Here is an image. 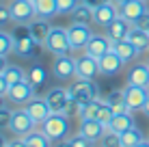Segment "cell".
Returning <instances> with one entry per match:
<instances>
[{
  "label": "cell",
  "mask_w": 149,
  "mask_h": 147,
  "mask_svg": "<svg viewBox=\"0 0 149 147\" xmlns=\"http://www.w3.org/2000/svg\"><path fill=\"white\" fill-rule=\"evenodd\" d=\"M45 134L50 136L52 141H63L71 136V125H69V117L63 113H52L43 123L39 125Z\"/></svg>",
  "instance_id": "1"
},
{
  "label": "cell",
  "mask_w": 149,
  "mask_h": 147,
  "mask_svg": "<svg viewBox=\"0 0 149 147\" xmlns=\"http://www.w3.org/2000/svg\"><path fill=\"white\" fill-rule=\"evenodd\" d=\"M43 45H45V52H50L52 56H63V54H69L74 50L69 41V33L63 26H52Z\"/></svg>",
  "instance_id": "2"
},
{
  "label": "cell",
  "mask_w": 149,
  "mask_h": 147,
  "mask_svg": "<svg viewBox=\"0 0 149 147\" xmlns=\"http://www.w3.org/2000/svg\"><path fill=\"white\" fill-rule=\"evenodd\" d=\"M67 89H69V93L80 102V106L91 102V100H95V98H100V87L95 84V78H80L78 76Z\"/></svg>",
  "instance_id": "3"
},
{
  "label": "cell",
  "mask_w": 149,
  "mask_h": 147,
  "mask_svg": "<svg viewBox=\"0 0 149 147\" xmlns=\"http://www.w3.org/2000/svg\"><path fill=\"white\" fill-rule=\"evenodd\" d=\"M52 76L61 82L78 78V67H76V56L63 54V56H54L52 61Z\"/></svg>",
  "instance_id": "4"
},
{
  "label": "cell",
  "mask_w": 149,
  "mask_h": 147,
  "mask_svg": "<svg viewBox=\"0 0 149 147\" xmlns=\"http://www.w3.org/2000/svg\"><path fill=\"white\" fill-rule=\"evenodd\" d=\"M35 95H37V87H35L28 78L22 80V82H17V84H11L9 91H7V100L11 104H17V106H26Z\"/></svg>",
  "instance_id": "5"
},
{
  "label": "cell",
  "mask_w": 149,
  "mask_h": 147,
  "mask_svg": "<svg viewBox=\"0 0 149 147\" xmlns=\"http://www.w3.org/2000/svg\"><path fill=\"white\" fill-rule=\"evenodd\" d=\"M39 125L33 121V117L26 113V108H15L13 110V119H11V125H9V130L15 134V136H26L28 132H33V130H37Z\"/></svg>",
  "instance_id": "6"
},
{
  "label": "cell",
  "mask_w": 149,
  "mask_h": 147,
  "mask_svg": "<svg viewBox=\"0 0 149 147\" xmlns=\"http://www.w3.org/2000/svg\"><path fill=\"white\" fill-rule=\"evenodd\" d=\"M11 15L15 24H30L33 20H37V11H35V2L30 0H11Z\"/></svg>",
  "instance_id": "7"
},
{
  "label": "cell",
  "mask_w": 149,
  "mask_h": 147,
  "mask_svg": "<svg viewBox=\"0 0 149 147\" xmlns=\"http://www.w3.org/2000/svg\"><path fill=\"white\" fill-rule=\"evenodd\" d=\"M45 50V45L37 43L33 39V35H26V37H19L15 39V48L13 52L17 54L19 59H39V54Z\"/></svg>",
  "instance_id": "8"
},
{
  "label": "cell",
  "mask_w": 149,
  "mask_h": 147,
  "mask_svg": "<svg viewBox=\"0 0 149 147\" xmlns=\"http://www.w3.org/2000/svg\"><path fill=\"white\" fill-rule=\"evenodd\" d=\"M67 33H69V41H71L74 52L84 50L86 43H89V39L93 37L91 26H86V24H76V22H71V26H67Z\"/></svg>",
  "instance_id": "9"
},
{
  "label": "cell",
  "mask_w": 149,
  "mask_h": 147,
  "mask_svg": "<svg viewBox=\"0 0 149 147\" xmlns=\"http://www.w3.org/2000/svg\"><path fill=\"white\" fill-rule=\"evenodd\" d=\"M24 108H26V113L33 117V121H35L37 125H41L45 119L50 117V115H52V108H50V104H48V100H45V95H43V98L35 95V98L30 100V102L24 106Z\"/></svg>",
  "instance_id": "10"
},
{
  "label": "cell",
  "mask_w": 149,
  "mask_h": 147,
  "mask_svg": "<svg viewBox=\"0 0 149 147\" xmlns=\"http://www.w3.org/2000/svg\"><path fill=\"white\" fill-rule=\"evenodd\" d=\"M125 104H127V110L134 113V110H143L147 98H149V89L145 87H136V84H125Z\"/></svg>",
  "instance_id": "11"
},
{
  "label": "cell",
  "mask_w": 149,
  "mask_h": 147,
  "mask_svg": "<svg viewBox=\"0 0 149 147\" xmlns=\"http://www.w3.org/2000/svg\"><path fill=\"white\" fill-rule=\"evenodd\" d=\"M112 43H115V41H112L108 35H93V37L89 39V43H86L84 52L100 61L104 54H108L110 50H112Z\"/></svg>",
  "instance_id": "12"
},
{
  "label": "cell",
  "mask_w": 149,
  "mask_h": 147,
  "mask_svg": "<svg viewBox=\"0 0 149 147\" xmlns=\"http://www.w3.org/2000/svg\"><path fill=\"white\" fill-rule=\"evenodd\" d=\"M106 130H108V128H106L100 119H80L78 132H80L82 136H86L91 143H100L102 136L106 134Z\"/></svg>",
  "instance_id": "13"
},
{
  "label": "cell",
  "mask_w": 149,
  "mask_h": 147,
  "mask_svg": "<svg viewBox=\"0 0 149 147\" xmlns=\"http://www.w3.org/2000/svg\"><path fill=\"white\" fill-rule=\"evenodd\" d=\"M123 67H125V61H123L115 50H110L108 54H104V56L100 59V74L102 76H108V78L110 76H117Z\"/></svg>",
  "instance_id": "14"
},
{
  "label": "cell",
  "mask_w": 149,
  "mask_h": 147,
  "mask_svg": "<svg viewBox=\"0 0 149 147\" xmlns=\"http://www.w3.org/2000/svg\"><path fill=\"white\" fill-rule=\"evenodd\" d=\"M119 17V4L117 2H106L95 7V24L102 28H108L115 20Z\"/></svg>",
  "instance_id": "15"
},
{
  "label": "cell",
  "mask_w": 149,
  "mask_h": 147,
  "mask_svg": "<svg viewBox=\"0 0 149 147\" xmlns=\"http://www.w3.org/2000/svg\"><path fill=\"white\" fill-rule=\"evenodd\" d=\"M76 67H78L80 78H95V76H100V61L93 59L86 52H82L80 56L76 59Z\"/></svg>",
  "instance_id": "16"
},
{
  "label": "cell",
  "mask_w": 149,
  "mask_h": 147,
  "mask_svg": "<svg viewBox=\"0 0 149 147\" xmlns=\"http://www.w3.org/2000/svg\"><path fill=\"white\" fill-rule=\"evenodd\" d=\"M127 84H136V87L149 89V63H134L127 69Z\"/></svg>",
  "instance_id": "17"
},
{
  "label": "cell",
  "mask_w": 149,
  "mask_h": 147,
  "mask_svg": "<svg viewBox=\"0 0 149 147\" xmlns=\"http://www.w3.org/2000/svg\"><path fill=\"white\" fill-rule=\"evenodd\" d=\"M69 95H71L69 89H65V87H52L48 93H45V100H48L52 113H63V108H65V104H67Z\"/></svg>",
  "instance_id": "18"
},
{
  "label": "cell",
  "mask_w": 149,
  "mask_h": 147,
  "mask_svg": "<svg viewBox=\"0 0 149 147\" xmlns=\"http://www.w3.org/2000/svg\"><path fill=\"white\" fill-rule=\"evenodd\" d=\"M147 11V0H127V2L119 4V15L125 20H130L134 24L136 17H141L143 13Z\"/></svg>",
  "instance_id": "19"
},
{
  "label": "cell",
  "mask_w": 149,
  "mask_h": 147,
  "mask_svg": "<svg viewBox=\"0 0 149 147\" xmlns=\"http://www.w3.org/2000/svg\"><path fill=\"white\" fill-rule=\"evenodd\" d=\"M132 26H134V24H132L130 20H125V17H121V15H119V17L106 28V35H108L112 41H123V39H127Z\"/></svg>",
  "instance_id": "20"
},
{
  "label": "cell",
  "mask_w": 149,
  "mask_h": 147,
  "mask_svg": "<svg viewBox=\"0 0 149 147\" xmlns=\"http://www.w3.org/2000/svg\"><path fill=\"white\" fill-rule=\"evenodd\" d=\"M28 28H30V35H33V39L37 43L43 45L45 43V39H48V35H50V30H52V24H50V20H33V22L28 24Z\"/></svg>",
  "instance_id": "21"
},
{
  "label": "cell",
  "mask_w": 149,
  "mask_h": 147,
  "mask_svg": "<svg viewBox=\"0 0 149 147\" xmlns=\"http://www.w3.org/2000/svg\"><path fill=\"white\" fill-rule=\"evenodd\" d=\"M71 22L86 24V26L95 24V9L91 7V4H86V2H80L78 7L74 9V13H71Z\"/></svg>",
  "instance_id": "22"
},
{
  "label": "cell",
  "mask_w": 149,
  "mask_h": 147,
  "mask_svg": "<svg viewBox=\"0 0 149 147\" xmlns=\"http://www.w3.org/2000/svg\"><path fill=\"white\" fill-rule=\"evenodd\" d=\"M22 141H24V145H26V147H52L54 145V141L50 139L41 128L28 132L26 136H22Z\"/></svg>",
  "instance_id": "23"
},
{
  "label": "cell",
  "mask_w": 149,
  "mask_h": 147,
  "mask_svg": "<svg viewBox=\"0 0 149 147\" xmlns=\"http://www.w3.org/2000/svg\"><path fill=\"white\" fill-rule=\"evenodd\" d=\"M127 39H130V43L134 45L141 54L143 52H149V30H143V28H138V26H132Z\"/></svg>",
  "instance_id": "24"
},
{
  "label": "cell",
  "mask_w": 149,
  "mask_h": 147,
  "mask_svg": "<svg viewBox=\"0 0 149 147\" xmlns=\"http://www.w3.org/2000/svg\"><path fill=\"white\" fill-rule=\"evenodd\" d=\"M112 50H115L117 54H119V56L125 61V63H132V61H136L138 59V50L134 48V45L130 43V39H123V41H115L112 43Z\"/></svg>",
  "instance_id": "25"
},
{
  "label": "cell",
  "mask_w": 149,
  "mask_h": 147,
  "mask_svg": "<svg viewBox=\"0 0 149 147\" xmlns=\"http://www.w3.org/2000/svg\"><path fill=\"white\" fill-rule=\"evenodd\" d=\"M132 125H136V123H134V113L123 110V113H117L115 117H112V121H110L108 128L115 130V132H125V130L132 128Z\"/></svg>",
  "instance_id": "26"
},
{
  "label": "cell",
  "mask_w": 149,
  "mask_h": 147,
  "mask_svg": "<svg viewBox=\"0 0 149 147\" xmlns=\"http://www.w3.org/2000/svg\"><path fill=\"white\" fill-rule=\"evenodd\" d=\"M35 11L41 20H52L58 15V2L56 0H35Z\"/></svg>",
  "instance_id": "27"
},
{
  "label": "cell",
  "mask_w": 149,
  "mask_h": 147,
  "mask_svg": "<svg viewBox=\"0 0 149 147\" xmlns=\"http://www.w3.org/2000/svg\"><path fill=\"white\" fill-rule=\"evenodd\" d=\"M26 78L35 84V87H41V84L48 80V69H45L41 63H37V61H35V63L26 69Z\"/></svg>",
  "instance_id": "28"
},
{
  "label": "cell",
  "mask_w": 149,
  "mask_h": 147,
  "mask_svg": "<svg viewBox=\"0 0 149 147\" xmlns=\"http://www.w3.org/2000/svg\"><path fill=\"white\" fill-rule=\"evenodd\" d=\"M104 100L110 104V108L115 110V115H117V113H123V110H127V104H125V91H123V89L110 91V93L106 95Z\"/></svg>",
  "instance_id": "29"
},
{
  "label": "cell",
  "mask_w": 149,
  "mask_h": 147,
  "mask_svg": "<svg viewBox=\"0 0 149 147\" xmlns=\"http://www.w3.org/2000/svg\"><path fill=\"white\" fill-rule=\"evenodd\" d=\"M143 141H145V134H143L136 125H132L125 132H121V145L123 147H136V145H141Z\"/></svg>",
  "instance_id": "30"
},
{
  "label": "cell",
  "mask_w": 149,
  "mask_h": 147,
  "mask_svg": "<svg viewBox=\"0 0 149 147\" xmlns=\"http://www.w3.org/2000/svg\"><path fill=\"white\" fill-rule=\"evenodd\" d=\"M102 102H104V100L95 98V100H91V102L82 104V106H80V119H97V117H100Z\"/></svg>",
  "instance_id": "31"
},
{
  "label": "cell",
  "mask_w": 149,
  "mask_h": 147,
  "mask_svg": "<svg viewBox=\"0 0 149 147\" xmlns=\"http://www.w3.org/2000/svg\"><path fill=\"white\" fill-rule=\"evenodd\" d=\"M4 78H7L9 87H11V84H17V82H22V80H26V69L15 65V63H9V67L4 69Z\"/></svg>",
  "instance_id": "32"
},
{
  "label": "cell",
  "mask_w": 149,
  "mask_h": 147,
  "mask_svg": "<svg viewBox=\"0 0 149 147\" xmlns=\"http://www.w3.org/2000/svg\"><path fill=\"white\" fill-rule=\"evenodd\" d=\"M15 48V39H13V33H7V30L0 28V54L2 56H9Z\"/></svg>",
  "instance_id": "33"
},
{
  "label": "cell",
  "mask_w": 149,
  "mask_h": 147,
  "mask_svg": "<svg viewBox=\"0 0 149 147\" xmlns=\"http://www.w3.org/2000/svg\"><path fill=\"white\" fill-rule=\"evenodd\" d=\"M100 145L102 147H123L121 145V132H115V130H106V134L102 136V141H100Z\"/></svg>",
  "instance_id": "34"
},
{
  "label": "cell",
  "mask_w": 149,
  "mask_h": 147,
  "mask_svg": "<svg viewBox=\"0 0 149 147\" xmlns=\"http://www.w3.org/2000/svg\"><path fill=\"white\" fill-rule=\"evenodd\" d=\"M112 117H115V110H112V108H110V104L104 100V102H102V108H100V117H97V119H100L102 123L108 128L110 121H112Z\"/></svg>",
  "instance_id": "35"
},
{
  "label": "cell",
  "mask_w": 149,
  "mask_h": 147,
  "mask_svg": "<svg viewBox=\"0 0 149 147\" xmlns=\"http://www.w3.org/2000/svg\"><path fill=\"white\" fill-rule=\"evenodd\" d=\"M58 2V15H71L74 9L78 7L82 0H56Z\"/></svg>",
  "instance_id": "36"
},
{
  "label": "cell",
  "mask_w": 149,
  "mask_h": 147,
  "mask_svg": "<svg viewBox=\"0 0 149 147\" xmlns=\"http://www.w3.org/2000/svg\"><path fill=\"white\" fill-rule=\"evenodd\" d=\"M9 24H15L13 22V15H11V7L0 2V28L9 26Z\"/></svg>",
  "instance_id": "37"
},
{
  "label": "cell",
  "mask_w": 149,
  "mask_h": 147,
  "mask_svg": "<svg viewBox=\"0 0 149 147\" xmlns=\"http://www.w3.org/2000/svg\"><path fill=\"white\" fill-rule=\"evenodd\" d=\"M11 119H13V110L9 108V106L0 108V130H9V125H11Z\"/></svg>",
  "instance_id": "38"
},
{
  "label": "cell",
  "mask_w": 149,
  "mask_h": 147,
  "mask_svg": "<svg viewBox=\"0 0 149 147\" xmlns=\"http://www.w3.org/2000/svg\"><path fill=\"white\" fill-rule=\"evenodd\" d=\"M69 143H71V147H93L95 143H91L86 136H82L80 132L78 134H71L69 136Z\"/></svg>",
  "instance_id": "39"
},
{
  "label": "cell",
  "mask_w": 149,
  "mask_h": 147,
  "mask_svg": "<svg viewBox=\"0 0 149 147\" xmlns=\"http://www.w3.org/2000/svg\"><path fill=\"white\" fill-rule=\"evenodd\" d=\"M134 26L143 28V30H149V9L141 15V17H136V20H134Z\"/></svg>",
  "instance_id": "40"
},
{
  "label": "cell",
  "mask_w": 149,
  "mask_h": 147,
  "mask_svg": "<svg viewBox=\"0 0 149 147\" xmlns=\"http://www.w3.org/2000/svg\"><path fill=\"white\" fill-rule=\"evenodd\" d=\"M7 91H9V82L4 78V74H0V95H7Z\"/></svg>",
  "instance_id": "41"
},
{
  "label": "cell",
  "mask_w": 149,
  "mask_h": 147,
  "mask_svg": "<svg viewBox=\"0 0 149 147\" xmlns=\"http://www.w3.org/2000/svg\"><path fill=\"white\" fill-rule=\"evenodd\" d=\"M82 2H86V4H91V7H100V4H106V2H112V0H82Z\"/></svg>",
  "instance_id": "42"
},
{
  "label": "cell",
  "mask_w": 149,
  "mask_h": 147,
  "mask_svg": "<svg viewBox=\"0 0 149 147\" xmlns=\"http://www.w3.org/2000/svg\"><path fill=\"white\" fill-rule=\"evenodd\" d=\"M9 67V61H7V56H2L0 54V74H4V69Z\"/></svg>",
  "instance_id": "43"
},
{
  "label": "cell",
  "mask_w": 149,
  "mask_h": 147,
  "mask_svg": "<svg viewBox=\"0 0 149 147\" xmlns=\"http://www.w3.org/2000/svg\"><path fill=\"white\" fill-rule=\"evenodd\" d=\"M52 147H71V143H69V139H63V141H54Z\"/></svg>",
  "instance_id": "44"
},
{
  "label": "cell",
  "mask_w": 149,
  "mask_h": 147,
  "mask_svg": "<svg viewBox=\"0 0 149 147\" xmlns=\"http://www.w3.org/2000/svg\"><path fill=\"white\" fill-rule=\"evenodd\" d=\"M9 147H26V145H24V141L17 136L15 141H9Z\"/></svg>",
  "instance_id": "45"
},
{
  "label": "cell",
  "mask_w": 149,
  "mask_h": 147,
  "mask_svg": "<svg viewBox=\"0 0 149 147\" xmlns=\"http://www.w3.org/2000/svg\"><path fill=\"white\" fill-rule=\"evenodd\" d=\"M141 113L149 119V98H147V102H145V106H143V110H141Z\"/></svg>",
  "instance_id": "46"
},
{
  "label": "cell",
  "mask_w": 149,
  "mask_h": 147,
  "mask_svg": "<svg viewBox=\"0 0 149 147\" xmlns=\"http://www.w3.org/2000/svg\"><path fill=\"white\" fill-rule=\"evenodd\" d=\"M9 145V141L4 139V134H2V130H0V147H7Z\"/></svg>",
  "instance_id": "47"
},
{
  "label": "cell",
  "mask_w": 149,
  "mask_h": 147,
  "mask_svg": "<svg viewBox=\"0 0 149 147\" xmlns=\"http://www.w3.org/2000/svg\"><path fill=\"white\" fill-rule=\"evenodd\" d=\"M7 106V95H0V108H4Z\"/></svg>",
  "instance_id": "48"
},
{
  "label": "cell",
  "mask_w": 149,
  "mask_h": 147,
  "mask_svg": "<svg viewBox=\"0 0 149 147\" xmlns=\"http://www.w3.org/2000/svg\"><path fill=\"white\" fill-rule=\"evenodd\" d=\"M136 147H149V139H145V141H143L141 145H136Z\"/></svg>",
  "instance_id": "49"
},
{
  "label": "cell",
  "mask_w": 149,
  "mask_h": 147,
  "mask_svg": "<svg viewBox=\"0 0 149 147\" xmlns=\"http://www.w3.org/2000/svg\"><path fill=\"white\" fill-rule=\"evenodd\" d=\"M112 2H117V4H123V2H127V0H112Z\"/></svg>",
  "instance_id": "50"
},
{
  "label": "cell",
  "mask_w": 149,
  "mask_h": 147,
  "mask_svg": "<svg viewBox=\"0 0 149 147\" xmlns=\"http://www.w3.org/2000/svg\"><path fill=\"white\" fill-rule=\"evenodd\" d=\"M93 147H102V145H93Z\"/></svg>",
  "instance_id": "51"
},
{
  "label": "cell",
  "mask_w": 149,
  "mask_h": 147,
  "mask_svg": "<svg viewBox=\"0 0 149 147\" xmlns=\"http://www.w3.org/2000/svg\"><path fill=\"white\" fill-rule=\"evenodd\" d=\"M30 2H35V0H30Z\"/></svg>",
  "instance_id": "52"
},
{
  "label": "cell",
  "mask_w": 149,
  "mask_h": 147,
  "mask_svg": "<svg viewBox=\"0 0 149 147\" xmlns=\"http://www.w3.org/2000/svg\"><path fill=\"white\" fill-rule=\"evenodd\" d=\"M7 147H9V145H7Z\"/></svg>",
  "instance_id": "53"
}]
</instances>
